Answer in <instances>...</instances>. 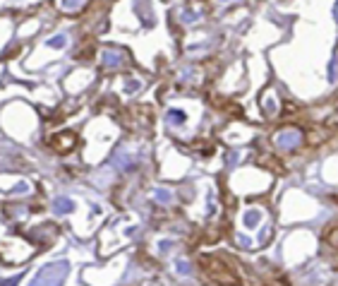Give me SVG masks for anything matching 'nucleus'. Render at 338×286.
Returning a JSON list of instances; mask_svg holds the SVG:
<instances>
[{
    "mask_svg": "<svg viewBox=\"0 0 338 286\" xmlns=\"http://www.w3.org/2000/svg\"><path fill=\"white\" fill-rule=\"evenodd\" d=\"M209 279L214 284H221V286H235L238 284V274L235 269H230V264L221 258H214L209 260V269H206Z\"/></svg>",
    "mask_w": 338,
    "mask_h": 286,
    "instance_id": "obj_1",
    "label": "nucleus"
},
{
    "mask_svg": "<svg viewBox=\"0 0 338 286\" xmlns=\"http://www.w3.org/2000/svg\"><path fill=\"white\" fill-rule=\"evenodd\" d=\"M326 241H329L334 248H338V226H331V229L326 231Z\"/></svg>",
    "mask_w": 338,
    "mask_h": 286,
    "instance_id": "obj_2",
    "label": "nucleus"
}]
</instances>
